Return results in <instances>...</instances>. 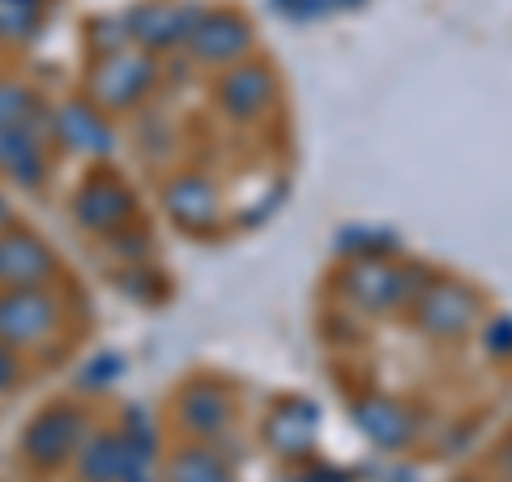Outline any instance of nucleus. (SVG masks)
I'll return each instance as SVG.
<instances>
[{
    "instance_id": "nucleus-1",
    "label": "nucleus",
    "mask_w": 512,
    "mask_h": 482,
    "mask_svg": "<svg viewBox=\"0 0 512 482\" xmlns=\"http://www.w3.org/2000/svg\"><path fill=\"white\" fill-rule=\"evenodd\" d=\"M56 329V299L39 286H18V291H0V346L26 350L43 346Z\"/></svg>"
},
{
    "instance_id": "nucleus-2",
    "label": "nucleus",
    "mask_w": 512,
    "mask_h": 482,
    "mask_svg": "<svg viewBox=\"0 0 512 482\" xmlns=\"http://www.w3.org/2000/svg\"><path fill=\"white\" fill-rule=\"evenodd\" d=\"M82 444V414L69 410V406H56V410H43L35 423L26 427L22 448L35 465H56Z\"/></svg>"
},
{
    "instance_id": "nucleus-3",
    "label": "nucleus",
    "mask_w": 512,
    "mask_h": 482,
    "mask_svg": "<svg viewBox=\"0 0 512 482\" xmlns=\"http://www.w3.org/2000/svg\"><path fill=\"white\" fill-rule=\"evenodd\" d=\"M56 273V256L35 235H0V286H43Z\"/></svg>"
},
{
    "instance_id": "nucleus-4",
    "label": "nucleus",
    "mask_w": 512,
    "mask_h": 482,
    "mask_svg": "<svg viewBox=\"0 0 512 482\" xmlns=\"http://www.w3.org/2000/svg\"><path fill=\"white\" fill-rule=\"evenodd\" d=\"M197 22H201V13L184 9V5H141L133 18H128V30L146 47H167V43L188 39Z\"/></svg>"
},
{
    "instance_id": "nucleus-5",
    "label": "nucleus",
    "mask_w": 512,
    "mask_h": 482,
    "mask_svg": "<svg viewBox=\"0 0 512 482\" xmlns=\"http://www.w3.org/2000/svg\"><path fill=\"white\" fill-rule=\"evenodd\" d=\"M146 82H150V64L141 60V56H111L103 69H99V77H94V94H99L103 103H133L141 90H146Z\"/></svg>"
},
{
    "instance_id": "nucleus-6",
    "label": "nucleus",
    "mask_w": 512,
    "mask_h": 482,
    "mask_svg": "<svg viewBox=\"0 0 512 482\" xmlns=\"http://www.w3.org/2000/svg\"><path fill=\"white\" fill-rule=\"evenodd\" d=\"M56 133L69 141L73 150H86V154H107V150H111L107 124L94 116L86 103H64V107L56 111Z\"/></svg>"
},
{
    "instance_id": "nucleus-7",
    "label": "nucleus",
    "mask_w": 512,
    "mask_h": 482,
    "mask_svg": "<svg viewBox=\"0 0 512 482\" xmlns=\"http://www.w3.org/2000/svg\"><path fill=\"white\" fill-rule=\"evenodd\" d=\"M124 214H128V197H124L120 184H111V180H90L82 192H77V218H82L86 227H94V231L116 227Z\"/></svg>"
},
{
    "instance_id": "nucleus-8",
    "label": "nucleus",
    "mask_w": 512,
    "mask_h": 482,
    "mask_svg": "<svg viewBox=\"0 0 512 482\" xmlns=\"http://www.w3.org/2000/svg\"><path fill=\"white\" fill-rule=\"evenodd\" d=\"M188 39L197 47V56H205V60H231L248 47V30L239 18H201Z\"/></svg>"
},
{
    "instance_id": "nucleus-9",
    "label": "nucleus",
    "mask_w": 512,
    "mask_h": 482,
    "mask_svg": "<svg viewBox=\"0 0 512 482\" xmlns=\"http://www.w3.org/2000/svg\"><path fill=\"white\" fill-rule=\"evenodd\" d=\"M0 171L9 180H18L22 188H35L43 180V141L30 137L26 128H9L5 154H0Z\"/></svg>"
},
{
    "instance_id": "nucleus-10",
    "label": "nucleus",
    "mask_w": 512,
    "mask_h": 482,
    "mask_svg": "<svg viewBox=\"0 0 512 482\" xmlns=\"http://www.w3.org/2000/svg\"><path fill=\"white\" fill-rule=\"evenodd\" d=\"M128 444L124 436H94L86 448H82V474L90 482H120L124 470H128Z\"/></svg>"
},
{
    "instance_id": "nucleus-11",
    "label": "nucleus",
    "mask_w": 512,
    "mask_h": 482,
    "mask_svg": "<svg viewBox=\"0 0 512 482\" xmlns=\"http://www.w3.org/2000/svg\"><path fill=\"white\" fill-rule=\"evenodd\" d=\"M43 26L39 0H0V43H30Z\"/></svg>"
},
{
    "instance_id": "nucleus-12",
    "label": "nucleus",
    "mask_w": 512,
    "mask_h": 482,
    "mask_svg": "<svg viewBox=\"0 0 512 482\" xmlns=\"http://www.w3.org/2000/svg\"><path fill=\"white\" fill-rule=\"evenodd\" d=\"M171 210L180 222H188V227H205V222L214 218V197L201 180H180L171 188Z\"/></svg>"
},
{
    "instance_id": "nucleus-13",
    "label": "nucleus",
    "mask_w": 512,
    "mask_h": 482,
    "mask_svg": "<svg viewBox=\"0 0 512 482\" xmlns=\"http://www.w3.org/2000/svg\"><path fill=\"white\" fill-rule=\"evenodd\" d=\"M171 482H227V470L210 453H180L171 465Z\"/></svg>"
},
{
    "instance_id": "nucleus-14",
    "label": "nucleus",
    "mask_w": 512,
    "mask_h": 482,
    "mask_svg": "<svg viewBox=\"0 0 512 482\" xmlns=\"http://www.w3.org/2000/svg\"><path fill=\"white\" fill-rule=\"evenodd\" d=\"M222 419H227V410H222V401H218L210 389H197V393L184 397V423L210 431V427H218Z\"/></svg>"
},
{
    "instance_id": "nucleus-15",
    "label": "nucleus",
    "mask_w": 512,
    "mask_h": 482,
    "mask_svg": "<svg viewBox=\"0 0 512 482\" xmlns=\"http://www.w3.org/2000/svg\"><path fill=\"white\" fill-rule=\"evenodd\" d=\"M35 107L39 103L30 99L18 82H0V128H22Z\"/></svg>"
},
{
    "instance_id": "nucleus-16",
    "label": "nucleus",
    "mask_w": 512,
    "mask_h": 482,
    "mask_svg": "<svg viewBox=\"0 0 512 482\" xmlns=\"http://www.w3.org/2000/svg\"><path fill=\"white\" fill-rule=\"evenodd\" d=\"M222 94H227V103H231L235 111H248V107L265 94V77H256V73H235V77H227Z\"/></svg>"
},
{
    "instance_id": "nucleus-17",
    "label": "nucleus",
    "mask_w": 512,
    "mask_h": 482,
    "mask_svg": "<svg viewBox=\"0 0 512 482\" xmlns=\"http://www.w3.org/2000/svg\"><path fill=\"white\" fill-rule=\"evenodd\" d=\"M107 372H120V359H111V355H107V359H99V363H90L86 372H82V380H90V384H107V380H111Z\"/></svg>"
},
{
    "instance_id": "nucleus-18",
    "label": "nucleus",
    "mask_w": 512,
    "mask_h": 482,
    "mask_svg": "<svg viewBox=\"0 0 512 482\" xmlns=\"http://www.w3.org/2000/svg\"><path fill=\"white\" fill-rule=\"evenodd\" d=\"M13 384H18V363H13L9 346H0V393L13 389Z\"/></svg>"
},
{
    "instance_id": "nucleus-19",
    "label": "nucleus",
    "mask_w": 512,
    "mask_h": 482,
    "mask_svg": "<svg viewBox=\"0 0 512 482\" xmlns=\"http://www.w3.org/2000/svg\"><path fill=\"white\" fill-rule=\"evenodd\" d=\"M5 222H9V205L0 201V227H5Z\"/></svg>"
},
{
    "instance_id": "nucleus-20",
    "label": "nucleus",
    "mask_w": 512,
    "mask_h": 482,
    "mask_svg": "<svg viewBox=\"0 0 512 482\" xmlns=\"http://www.w3.org/2000/svg\"><path fill=\"white\" fill-rule=\"evenodd\" d=\"M5 141H9V128H0V154H5Z\"/></svg>"
},
{
    "instance_id": "nucleus-21",
    "label": "nucleus",
    "mask_w": 512,
    "mask_h": 482,
    "mask_svg": "<svg viewBox=\"0 0 512 482\" xmlns=\"http://www.w3.org/2000/svg\"><path fill=\"white\" fill-rule=\"evenodd\" d=\"M39 5H43V0H39Z\"/></svg>"
}]
</instances>
